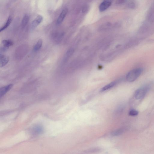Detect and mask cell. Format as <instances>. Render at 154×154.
Listing matches in <instances>:
<instances>
[{"label":"cell","mask_w":154,"mask_h":154,"mask_svg":"<svg viewBox=\"0 0 154 154\" xmlns=\"http://www.w3.org/2000/svg\"><path fill=\"white\" fill-rule=\"evenodd\" d=\"M142 70L139 68L130 71L126 76V79L128 82H132L138 78L141 74Z\"/></svg>","instance_id":"1"},{"label":"cell","mask_w":154,"mask_h":154,"mask_svg":"<svg viewBox=\"0 0 154 154\" xmlns=\"http://www.w3.org/2000/svg\"><path fill=\"white\" fill-rule=\"evenodd\" d=\"M149 87L147 86L138 89L135 92V98L137 100L141 99L143 98L145 96L146 94L149 90Z\"/></svg>","instance_id":"2"},{"label":"cell","mask_w":154,"mask_h":154,"mask_svg":"<svg viewBox=\"0 0 154 154\" xmlns=\"http://www.w3.org/2000/svg\"><path fill=\"white\" fill-rule=\"evenodd\" d=\"M43 20V18L42 16L38 15L32 22L30 26L31 29L32 30L35 29L41 23Z\"/></svg>","instance_id":"3"},{"label":"cell","mask_w":154,"mask_h":154,"mask_svg":"<svg viewBox=\"0 0 154 154\" xmlns=\"http://www.w3.org/2000/svg\"><path fill=\"white\" fill-rule=\"evenodd\" d=\"M68 12V10L67 9H65L61 12V13L57 21V24L58 25H60L62 23L63 21L67 15Z\"/></svg>","instance_id":"4"},{"label":"cell","mask_w":154,"mask_h":154,"mask_svg":"<svg viewBox=\"0 0 154 154\" xmlns=\"http://www.w3.org/2000/svg\"><path fill=\"white\" fill-rule=\"evenodd\" d=\"M13 86V84H10L1 88L0 89V96L1 98L4 96L7 93V92L11 90Z\"/></svg>","instance_id":"5"},{"label":"cell","mask_w":154,"mask_h":154,"mask_svg":"<svg viewBox=\"0 0 154 154\" xmlns=\"http://www.w3.org/2000/svg\"><path fill=\"white\" fill-rule=\"evenodd\" d=\"M111 2L109 1H105L101 3L99 6V10L100 12H103L111 6Z\"/></svg>","instance_id":"6"},{"label":"cell","mask_w":154,"mask_h":154,"mask_svg":"<svg viewBox=\"0 0 154 154\" xmlns=\"http://www.w3.org/2000/svg\"><path fill=\"white\" fill-rule=\"evenodd\" d=\"M9 61V58L8 57L5 56L4 55L1 54L0 66L1 67L5 66L8 63Z\"/></svg>","instance_id":"7"},{"label":"cell","mask_w":154,"mask_h":154,"mask_svg":"<svg viewBox=\"0 0 154 154\" xmlns=\"http://www.w3.org/2000/svg\"><path fill=\"white\" fill-rule=\"evenodd\" d=\"M74 49L71 48L67 50V52L65 55L64 58V62H67L72 56L74 52Z\"/></svg>","instance_id":"8"},{"label":"cell","mask_w":154,"mask_h":154,"mask_svg":"<svg viewBox=\"0 0 154 154\" xmlns=\"http://www.w3.org/2000/svg\"><path fill=\"white\" fill-rule=\"evenodd\" d=\"M117 82L116 81H114L107 84L102 88L100 90V92H103L109 90V89L112 88L116 85Z\"/></svg>","instance_id":"9"},{"label":"cell","mask_w":154,"mask_h":154,"mask_svg":"<svg viewBox=\"0 0 154 154\" xmlns=\"http://www.w3.org/2000/svg\"><path fill=\"white\" fill-rule=\"evenodd\" d=\"M2 43L5 47L8 48L10 47L14 44L13 42L10 40H4L2 41Z\"/></svg>","instance_id":"10"},{"label":"cell","mask_w":154,"mask_h":154,"mask_svg":"<svg viewBox=\"0 0 154 154\" xmlns=\"http://www.w3.org/2000/svg\"><path fill=\"white\" fill-rule=\"evenodd\" d=\"M43 40L41 39L39 40L34 47V51L35 52H37L41 48L42 45H43Z\"/></svg>","instance_id":"11"},{"label":"cell","mask_w":154,"mask_h":154,"mask_svg":"<svg viewBox=\"0 0 154 154\" xmlns=\"http://www.w3.org/2000/svg\"><path fill=\"white\" fill-rule=\"evenodd\" d=\"M30 19V17L27 14H26L24 17L22 22V26L24 28L28 24Z\"/></svg>","instance_id":"12"},{"label":"cell","mask_w":154,"mask_h":154,"mask_svg":"<svg viewBox=\"0 0 154 154\" xmlns=\"http://www.w3.org/2000/svg\"><path fill=\"white\" fill-rule=\"evenodd\" d=\"M12 17H9L7 19L5 24V25L3 26V27L1 28V30H0V31L1 32L5 30V29L7 28V27L9 26V25H10L11 22H12Z\"/></svg>","instance_id":"13"},{"label":"cell","mask_w":154,"mask_h":154,"mask_svg":"<svg viewBox=\"0 0 154 154\" xmlns=\"http://www.w3.org/2000/svg\"><path fill=\"white\" fill-rule=\"evenodd\" d=\"M124 130L122 129L117 130L113 132L112 135L114 136L121 135L124 132Z\"/></svg>","instance_id":"14"},{"label":"cell","mask_w":154,"mask_h":154,"mask_svg":"<svg viewBox=\"0 0 154 154\" xmlns=\"http://www.w3.org/2000/svg\"><path fill=\"white\" fill-rule=\"evenodd\" d=\"M138 114V111L134 110H131L129 112V115L133 116H136Z\"/></svg>","instance_id":"15"},{"label":"cell","mask_w":154,"mask_h":154,"mask_svg":"<svg viewBox=\"0 0 154 154\" xmlns=\"http://www.w3.org/2000/svg\"><path fill=\"white\" fill-rule=\"evenodd\" d=\"M42 130H43V129H42V127H40V126H38L35 128V132H37V133H40L42 132Z\"/></svg>","instance_id":"16"},{"label":"cell","mask_w":154,"mask_h":154,"mask_svg":"<svg viewBox=\"0 0 154 154\" xmlns=\"http://www.w3.org/2000/svg\"><path fill=\"white\" fill-rule=\"evenodd\" d=\"M126 0H117V3L118 4H122L125 2Z\"/></svg>","instance_id":"17"}]
</instances>
